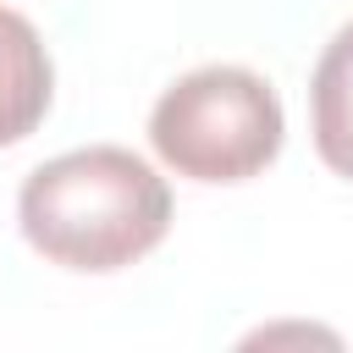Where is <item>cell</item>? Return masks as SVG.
<instances>
[{
    "mask_svg": "<svg viewBox=\"0 0 353 353\" xmlns=\"http://www.w3.org/2000/svg\"><path fill=\"white\" fill-rule=\"evenodd\" d=\"M22 237L61 270H121L171 232V188L116 143L44 160L17 193Z\"/></svg>",
    "mask_w": 353,
    "mask_h": 353,
    "instance_id": "cell-1",
    "label": "cell"
},
{
    "mask_svg": "<svg viewBox=\"0 0 353 353\" xmlns=\"http://www.w3.org/2000/svg\"><path fill=\"white\" fill-rule=\"evenodd\" d=\"M287 116L276 88L248 66H199L149 110L154 154L193 182H248L281 149Z\"/></svg>",
    "mask_w": 353,
    "mask_h": 353,
    "instance_id": "cell-2",
    "label": "cell"
},
{
    "mask_svg": "<svg viewBox=\"0 0 353 353\" xmlns=\"http://www.w3.org/2000/svg\"><path fill=\"white\" fill-rule=\"evenodd\" d=\"M50 88H55V72L39 28L22 11L0 6V143H17L44 121Z\"/></svg>",
    "mask_w": 353,
    "mask_h": 353,
    "instance_id": "cell-3",
    "label": "cell"
},
{
    "mask_svg": "<svg viewBox=\"0 0 353 353\" xmlns=\"http://www.w3.org/2000/svg\"><path fill=\"white\" fill-rule=\"evenodd\" d=\"M309 110H314L320 160L353 182V22L336 28V39L325 44L314 83H309Z\"/></svg>",
    "mask_w": 353,
    "mask_h": 353,
    "instance_id": "cell-4",
    "label": "cell"
}]
</instances>
